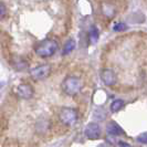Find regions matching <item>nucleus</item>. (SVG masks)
<instances>
[{
    "instance_id": "f257e3e1",
    "label": "nucleus",
    "mask_w": 147,
    "mask_h": 147,
    "mask_svg": "<svg viewBox=\"0 0 147 147\" xmlns=\"http://www.w3.org/2000/svg\"><path fill=\"white\" fill-rule=\"evenodd\" d=\"M59 48V43L54 39H45L38 42L34 47V52L40 58H50Z\"/></svg>"
},
{
    "instance_id": "f03ea898",
    "label": "nucleus",
    "mask_w": 147,
    "mask_h": 147,
    "mask_svg": "<svg viewBox=\"0 0 147 147\" xmlns=\"http://www.w3.org/2000/svg\"><path fill=\"white\" fill-rule=\"evenodd\" d=\"M61 88L67 95H76L82 88L81 80L76 76H66L61 84Z\"/></svg>"
},
{
    "instance_id": "7ed1b4c3",
    "label": "nucleus",
    "mask_w": 147,
    "mask_h": 147,
    "mask_svg": "<svg viewBox=\"0 0 147 147\" xmlns=\"http://www.w3.org/2000/svg\"><path fill=\"white\" fill-rule=\"evenodd\" d=\"M59 117L60 121L64 125L72 126L76 123L79 114H78V111L75 110V109H72V107H62L60 110Z\"/></svg>"
},
{
    "instance_id": "20e7f679",
    "label": "nucleus",
    "mask_w": 147,
    "mask_h": 147,
    "mask_svg": "<svg viewBox=\"0 0 147 147\" xmlns=\"http://www.w3.org/2000/svg\"><path fill=\"white\" fill-rule=\"evenodd\" d=\"M52 67L50 64H42V65H38L34 69L30 70V75L33 80L39 81V80H44L47 79L50 74H51Z\"/></svg>"
},
{
    "instance_id": "39448f33",
    "label": "nucleus",
    "mask_w": 147,
    "mask_h": 147,
    "mask_svg": "<svg viewBox=\"0 0 147 147\" xmlns=\"http://www.w3.org/2000/svg\"><path fill=\"white\" fill-rule=\"evenodd\" d=\"M101 79L105 85L107 86H112L114 85L116 81H117V78H116V74L113 70L111 69H104L101 72Z\"/></svg>"
},
{
    "instance_id": "423d86ee",
    "label": "nucleus",
    "mask_w": 147,
    "mask_h": 147,
    "mask_svg": "<svg viewBox=\"0 0 147 147\" xmlns=\"http://www.w3.org/2000/svg\"><path fill=\"white\" fill-rule=\"evenodd\" d=\"M17 94L21 98L29 100L33 96V88L28 83H21L17 88Z\"/></svg>"
},
{
    "instance_id": "0eeeda50",
    "label": "nucleus",
    "mask_w": 147,
    "mask_h": 147,
    "mask_svg": "<svg viewBox=\"0 0 147 147\" xmlns=\"http://www.w3.org/2000/svg\"><path fill=\"white\" fill-rule=\"evenodd\" d=\"M85 135L88 140H97L101 136V127L97 123H90L85 127Z\"/></svg>"
},
{
    "instance_id": "6e6552de",
    "label": "nucleus",
    "mask_w": 147,
    "mask_h": 147,
    "mask_svg": "<svg viewBox=\"0 0 147 147\" xmlns=\"http://www.w3.org/2000/svg\"><path fill=\"white\" fill-rule=\"evenodd\" d=\"M106 132H107V135H111V136H119V135H124L125 134L123 128L114 121L110 122L106 125Z\"/></svg>"
},
{
    "instance_id": "1a4fd4ad",
    "label": "nucleus",
    "mask_w": 147,
    "mask_h": 147,
    "mask_svg": "<svg viewBox=\"0 0 147 147\" xmlns=\"http://www.w3.org/2000/svg\"><path fill=\"white\" fill-rule=\"evenodd\" d=\"M88 40L91 44H95L98 40V30L96 27H91V29L88 31Z\"/></svg>"
},
{
    "instance_id": "9d476101",
    "label": "nucleus",
    "mask_w": 147,
    "mask_h": 147,
    "mask_svg": "<svg viewBox=\"0 0 147 147\" xmlns=\"http://www.w3.org/2000/svg\"><path fill=\"white\" fill-rule=\"evenodd\" d=\"M74 48H75V41H74L73 39L67 40L65 43H64V47H63V54L65 55V54L71 53L74 50Z\"/></svg>"
},
{
    "instance_id": "9b49d317",
    "label": "nucleus",
    "mask_w": 147,
    "mask_h": 147,
    "mask_svg": "<svg viewBox=\"0 0 147 147\" xmlns=\"http://www.w3.org/2000/svg\"><path fill=\"white\" fill-rule=\"evenodd\" d=\"M123 106H124V101L123 100H115L111 104V111L113 113H116V112H119L122 110Z\"/></svg>"
},
{
    "instance_id": "f8f14e48",
    "label": "nucleus",
    "mask_w": 147,
    "mask_h": 147,
    "mask_svg": "<svg viewBox=\"0 0 147 147\" xmlns=\"http://www.w3.org/2000/svg\"><path fill=\"white\" fill-rule=\"evenodd\" d=\"M113 29H114V31H124V30L127 29V26L123 22H117V23H115Z\"/></svg>"
},
{
    "instance_id": "ddd939ff",
    "label": "nucleus",
    "mask_w": 147,
    "mask_h": 147,
    "mask_svg": "<svg viewBox=\"0 0 147 147\" xmlns=\"http://www.w3.org/2000/svg\"><path fill=\"white\" fill-rule=\"evenodd\" d=\"M6 15H7V8L3 2L0 1V20H2L6 17Z\"/></svg>"
},
{
    "instance_id": "4468645a",
    "label": "nucleus",
    "mask_w": 147,
    "mask_h": 147,
    "mask_svg": "<svg viewBox=\"0 0 147 147\" xmlns=\"http://www.w3.org/2000/svg\"><path fill=\"white\" fill-rule=\"evenodd\" d=\"M137 140L140 142L142 144H146L147 143V134L146 133L144 132V133H142L140 135H138V136H137Z\"/></svg>"
},
{
    "instance_id": "2eb2a0df",
    "label": "nucleus",
    "mask_w": 147,
    "mask_h": 147,
    "mask_svg": "<svg viewBox=\"0 0 147 147\" xmlns=\"http://www.w3.org/2000/svg\"><path fill=\"white\" fill-rule=\"evenodd\" d=\"M106 140H107V143H110L112 145H115V144H117V142H116V138H115V136H111V135H107V137H106Z\"/></svg>"
},
{
    "instance_id": "dca6fc26",
    "label": "nucleus",
    "mask_w": 147,
    "mask_h": 147,
    "mask_svg": "<svg viewBox=\"0 0 147 147\" xmlns=\"http://www.w3.org/2000/svg\"><path fill=\"white\" fill-rule=\"evenodd\" d=\"M118 145H119V147H132L129 144L124 143V142H119V143H118Z\"/></svg>"
},
{
    "instance_id": "f3484780",
    "label": "nucleus",
    "mask_w": 147,
    "mask_h": 147,
    "mask_svg": "<svg viewBox=\"0 0 147 147\" xmlns=\"http://www.w3.org/2000/svg\"><path fill=\"white\" fill-rule=\"evenodd\" d=\"M98 147H110V146H109L107 144H101V145H100Z\"/></svg>"
}]
</instances>
